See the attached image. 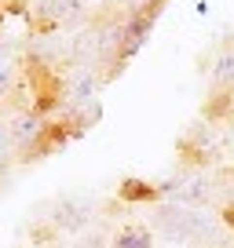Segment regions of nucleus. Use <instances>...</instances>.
Instances as JSON below:
<instances>
[{
  "label": "nucleus",
  "mask_w": 234,
  "mask_h": 248,
  "mask_svg": "<svg viewBox=\"0 0 234 248\" xmlns=\"http://www.w3.org/2000/svg\"><path fill=\"white\" fill-rule=\"evenodd\" d=\"M15 146V135H11L8 124H0V157H8V150Z\"/></svg>",
  "instance_id": "nucleus-8"
},
{
  "label": "nucleus",
  "mask_w": 234,
  "mask_h": 248,
  "mask_svg": "<svg viewBox=\"0 0 234 248\" xmlns=\"http://www.w3.org/2000/svg\"><path fill=\"white\" fill-rule=\"evenodd\" d=\"M95 92V77H92V70H77V77H73V84H70V99H88V95Z\"/></svg>",
  "instance_id": "nucleus-4"
},
{
  "label": "nucleus",
  "mask_w": 234,
  "mask_h": 248,
  "mask_svg": "<svg viewBox=\"0 0 234 248\" xmlns=\"http://www.w3.org/2000/svg\"><path fill=\"white\" fill-rule=\"evenodd\" d=\"M216 77H219V80H234V51L223 55V59L216 62Z\"/></svg>",
  "instance_id": "nucleus-7"
},
{
  "label": "nucleus",
  "mask_w": 234,
  "mask_h": 248,
  "mask_svg": "<svg viewBox=\"0 0 234 248\" xmlns=\"http://www.w3.org/2000/svg\"><path fill=\"white\" fill-rule=\"evenodd\" d=\"M8 80H11V66H8V62H0V92L8 88Z\"/></svg>",
  "instance_id": "nucleus-9"
},
{
  "label": "nucleus",
  "mask_w": 234,
  "mask_h": 248,
  "mask_svg": "<svg viewBox=\"0 0 234 248\" xmlns=\"http://www.w3.org/2000/svg\"><path fill=\"white\" fill-rule=\"evenodd\" d=\"M44 18H73L81 11V0H44Z\"/></svg>",
  "instance_id": "nucleus-3"
},
{
  "label": "nucleus",
  "mask_w": 234,
  "mask_h": 248,
  "mask_svg": "<svg viewBox=\"0 0 234 248\" xmlns=\"http://www.w3.org/2000/svg\"><path fill=\"white\" fill-rule=\"evenodd\" d=\"M172 197H176V201H205V197H209V190H205L201 179H187V183L172 186Z\"/></svg>",
  "instance_id": "nucleus-2"
},
{
  "label": "nucleus",
  "mask_w": 234,
  "mask_h": 248,
  "mask_svg": "<svg viewBox=\"0 0 234 248\" xmlns=\"http://www.w3.org/2000/svg\"><path fill=\"white\" fill-rule=\"evenodd\" d=\"M33 132H37V124H33L30 117H18V121H15V128H11L15 142H26V139H33Z\"/></svg>",
  "instance_id": "nucleus-6"
},
{
  "label": "nucleus",
  "mask_w": 234,
  "mask_h": 248,
  "mask_svg": "<svg viewBox=\"0 0 234 248\" xmlns=\"http://www.w3.org/2000/svg\"><path fill=\"white\" fill-rule=\"evenodd\" d=\"M157 226L168 241H198V237H209L212 226L205 216L190 208H161L157 212Z\"/></svg>",
  "instance_id": "nucleus-1"
},
{
  "label": "nucleus",
  "mask_w": 234,
  "mask_h": 248,
  "mask_svg": "<svg viewBox=\"0 0 234 248\" xmlns=\"http://www.w3.org/2000/svg\"><path fill=\"white\" fill-rule=\"evenodd\" d=\"M117 248H150V237L147 230H125L117 237Z\"/></svg>",
  "instance_id": "nucleus-5"
}]
</instances>
